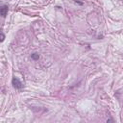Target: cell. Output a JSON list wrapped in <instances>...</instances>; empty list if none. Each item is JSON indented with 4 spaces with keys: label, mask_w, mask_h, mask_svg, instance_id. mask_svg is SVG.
Returning a JSON list of instances; mask_svg holds the SVG:
<instances>
[{
    "label": "cell",
    "mask_w": 123,
    "mask_h": 123,
    "mask_svg": "<svg viewBox=\"0 0 123 123\" xmlns=\"http://www.w3.org/2000/svg\"><path fill=\"white\" fill-rule=\"evenodd\" d=\"M12 84L13 87H15V88H17V89H20V88L23 87V84H22V83L19 81V79L16 78V77H13V78H12Z\"/></svg>",
    "instance_id": "cell-1"
},
{
    "label": "cell",
    "mask_w": 123,
    "mask_h": 123,
    "mask_svg": "<svg viewBox=\"0 0 123 123\" xmlns=\"http://www.w3.org/2000/svg\"><path fill=\"white\" fill-rule=\"evenodd\" d=\"M8 11H9L8 6H6V5L2 6L1 9H0V13H1V15H2L3 17H5V16L7 15V13H8Z\"/></svg>",
    "instance_id": "cell-2"
},
{
    "label": "cell",
    "mask_w": 123,
    "mask_h": 123,
    "mask_svg": "<svg viewBox=\"0 0 123 123\" xmlns=\"http://www.w3.org/2000/svg\"><path fill=\"white\" fill-rule=\"evenodd\" d=\"M38 58H39V55L37 53H34L32 55V59H34V60H38Z\"/></svg>",
    "instance_id": "cell-3"
},
{
    "label": "cell",
    "mask_w": 123,
    "mask_h": 123,
    "mask_svg": "<svg viewBox=\"0 0 123 123\" xmlns=\"http://www.w3.org/2000/svg\"><path fill=\"white\" fill-rule=\"evenodd\" d=\"M4 38H5V36H4V34H3V32H1V42L4 40Z\"/></svg>",
    "instance_id": "cell-4"
}]
</instances>
